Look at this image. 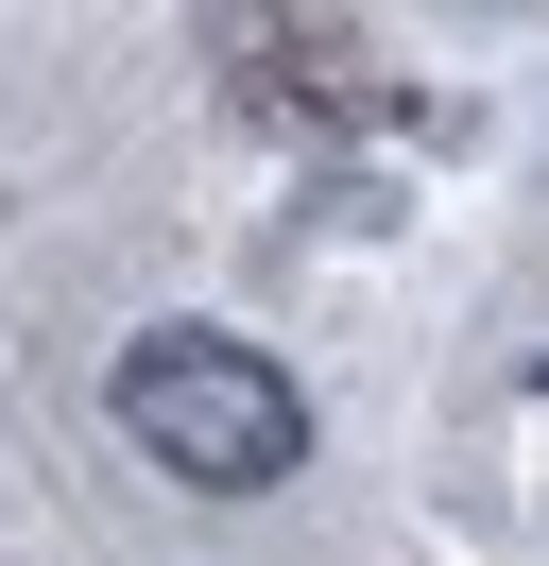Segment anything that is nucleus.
<instances>
[{"label": "nucleus", "instance_id": "f03ea898", "mask_svg": "<svg viewBox=\"0 0 549 566\" xmlns=\"http://www.w3.org/2000/svg\"><path fill=\"white\" fill-rule=\"evenodd\" d=\"M532 395H549V360H532Z\"/></svg>", "mask_w": 549, "mask_h": 566}, {"label": "nucleus", "instance_id": "f257e3e1", "mask_svg": "<svg viewBox=\"0 0 549 566\" xmlns=\"http://www.w3.org/2000/svg\"><path fill=\"white\" fill-rule=\"evenodd\" d=\"M103 395H121V429H137L189 497H274V481L309 463V395L274 378L240 326H137Z\"/></svg>", "mask_w": 549, "mask_h": 566}]
</instances>
